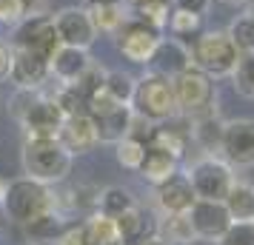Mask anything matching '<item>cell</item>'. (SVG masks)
<instances>
[{"label": "cell", "mask_w": 254, "mask_h": 245, "mask_svg": "<svg viewBox=\"0 0 254 245\" xmlns=\"http://www.w3.org/2000/svg\"><path fill=\"white\" fill-rule=\"evenodd\" d=\"M92 63L94 60H92V54H89V49L63 46V43H60V46L52 51V57H49V69H52V77H55L60 86H74Z\"/></svg>", "instance_id": "cell-16"}, {"label": "cell", "mask_w": 254, "mask_h": 245, "mask_svg": "<svg viewBox=\"0 0 254 245\" xmlns=\"http://www.w3.org/2000/svg\"><path fill=\"white\" fill-rule=\"evenodd\" d=\"M128 3H131V6H134V3H143V0H128Z\"/></svg>", "instance_id": "cell-44"}, {"label": "cell", "mask_w": 254, "mask_h": 245, "mask_svg": "<svg viewBox=\"0 0 254 245\" xmlns=\"http://www.w3.org/2000/svg\"><path fill=\"white\" fill-rule=\"evenodd\" d=\"M220 157L231 168H254V120L237 117L223 123Z\"/></svg>", "instance_id": "cell-7"}, {"label": "cell", "mask_w": 254, "mask_h": 245, "mask_svg": "<svg viewBox=\"0 0 254 245\" xmlns=\"http://www.w3.org/2000/svg\"><path fill=\"white\" fill-rule=\"evenodd\" d=\"M174 83V97H177V108L180 114L194 120V117L211 114L214 111V97H217V89H214V80L208 77L206 71L200 69H186L183 74L172 77Z\"/></svg>", "instance_id": "cell-5"}, {"label": "cell", "mask_w": 254, "mask_h": 245, "mask_svg": "<svg viewBox=\"0 0 254 245\" xmlns=\"http://www.w3.org/2000/svg\"><path fill=\"white\" fill-rule=\"evenodd\" d=\"M226 208H229L234 222H252L254 220V186L252 183H240L234 180L231 191L226 194Z\"/></svg>", "instance_id": "cell-25"}, {"label": "cell", "mask_w": 254, "mask_h": 245, "mask_svg": "<svg viewBox=\"0 0 254 245\" xmlns=\"http://www.w3.org/2000/svg\"><path fill=\"white\" fill-rule=\"evenodd\" d=\"M191 66L200 71H206L211 80H223L231 77V71L240 60V51L231 43L229 32H220V29H206L191 40Z\"/></svg>", "instance_id": "cell-4"}, {"label": "cell", "mask_w": 254, "mask_h": 245, "mask_svg": "<svg viewBox=\"0 0 254 245\" xmlns=\"http://www.w3.org/2000/svg\"><path fill=\"white\" fill-rule=\"evenodd\" d=\"M0 205L14 225H26L49 211H55V188L35 177H17L9 183Z\"/></svg>", "instance_id": "cell-2"}, {"label": "cell", "mask_w": 254, "mask_h": 245, "mask_svg": "<svg viewBox=\"0 0 254 245\" xmlns=\"http://www.w3.org/2000/svg\"><path fill=\"white\" fill-rule=\"evenodd\" d=\"M249 14H252V17H254V3H252V6H249Z\"/></svg>", "instance_id": "cell-43"}, {"label": "cell", "mask_w": 254, "mask_h": 245, "mask_svg": "<svg viewBox=\"0 0 254 245\" xmlns=\"http://www.w3.org/2000/svg\"><path fill=\"white\" fill-rule=\"evenodd\" d=\"M149 69L160 71L166 77H177V74H183L186 69H191V51H189V46H186L183 40H177V37H160Z\"/></svg>", "instance_id": "cell-17"}, {"label": "cell", "mask_w": 254, "mask_h": 245, "mask_svg": "<svg viewBox=\"0 0 254 245\" xmlns=\"http://www.w3.org/2000/svg\"><path fill=\"white\" fill-rule=\"evenodd\" d=\"M134 86H137V77H131L128 71H106L103 77V92L115 100L117 105H131V97H134Z\"/></svg>", "instance_id": "cell-27"}, {"label": "cell", "mask_w": 254, "mask_h": 245, "mask_svg": "<svg viewBox=\"0 0 254 245\" xmlns=\"http://www.w3.org/2000/svg\"><path fill=\"white\" fill-rule=\"evenodd\" d=\"M214 245H254V222H231Z\"/></svg>", "instance_id": "cell-35"}, {"label": "cell", "mask_w": 254, "mask_h": 245, "mask_svg": "<svg viewBox=\"0 0 254 245\" xmlns=\"http://www.w3.org/2000/svg\"><path fill=\"white\" fill-rule=\"evenodd\" d=\"M169 32H172L177 40H194V37L203 32V14L183 12V9H172Z\"/></svg>", "instance_id": "cell-31"}, {"label": "cell", "mask_w": 254, "mask_h": 245, "mask_svg": "<svg viewBox=\"0 0 254 245\" xmlns=\"http://www.w3.org/2000/svg\"><path fill=\"white\" fill-rule=\"evenodd\" d=\"M23 231H26V243L29 245H58L63 240V234L69 231V222H66L63 214L49 211L43 217L26 222Z\"/></svg>", "instance_id": "cell-18"}, {"label": "cell", "mask_w": 254, "mask_h": 245, "mask_svg": "<svg viewBox=\"0 0 254 245\" xmlns=\"http://www.w3.org/2000/svg\"><path fill=\"white\" fill-rule=\"evenodd\" d=\"M137 245H169V243H166V240H163L160 234L154 231V234H146V237H143V240H140Z\"/></svg>", "instance_id": "cell-40"}, {"label": "cell", "mask_w": 254, "mask_h": 245, "mask_svg": "<svg viewBox=\"0 0 254 245\" xmlns=\"http://www.w3.org/2000/svg\"><path fill=\"white\" fill-rule=\"evenodd\" d=\"M63 120L66 117L60 111V105L55 103V97L37 92V97L32 100V105L26 108V114L17 123L26 131V137H58Z\"/></svg>", "instance_id": "cell-10"}, {"label": "cell", "mask_w": 254, "mask_h": 245, "mask_svg": "<svg viewBox=\"0 0 254 245\" xmlns=\"http://www.w3.org/2000/svg\"><path fill=\"white\" fill-rule=\"evenodd\" d=\"M186 174L191 180V188H194L197 199H217V202L226 199V194L231 191L234 180H237L234 168L223 157H217V154H206V157L194 160Z\"/></svg>", "instance_id": "cell-6"}, {"label": "cell", "mask_w": 254, "mask_h": 245, "mask_svg": "<svg viewBox=\"0 0 254 245\" xmlns=\"http://www.w3.org/2000/svg\"><path fill=\"white\" fill-rule=\"evenodd\" d=\"M226 32H229L231 43L237 46L240 54H254V17L249 14V9H246L243 14H237V17L229 23Z\"/></svg>", "instance_id": "cell-30"}, {"label": "cell", "mask_w": 254, "mask_h": 245, "mask_svg": "<svg viewBox=\"0 0 254 245\" xmlns=\"http://www.w3.org/2000/svg\"><path fill=\"white\" fill-rule=\"evenodd\" d=\"M83 245H120V234L112 217H106L100 211H94L89 220L80 225Z\"/></svg>", "instance_id": "cell-22"}, {"label": "cell", "mask_w": 254, "mask_h": 245, "mask_svg": "<svg viewBox=\"0 0 254 245\" xmlns=\"http://www.w3.org/2000/svg\"><path fill=\"white\" fill-rule=\"evenodd\" d=\"M6 188H9V183H6V180H0V199H3V194H6Z\"/></svg>", "instance_id": "cell-42"}, {"label": "cell", "mask_w": 254, "mask_h": 245, "mask_svg": "<svg viewBox=\"0 0 254 245\" xmlns=\"http://www.w3.org/2000/svg\"><path fill=\"white\" fill-rule=\"evenodd\" d=\"M58 140L63 143V148L71 154V157H80V154H89L97 148L100 143V134H97V123L89 111H80V114H71L63 120V126L58 131Z\"/></svg>", "instance_id": "cell-14"}, {"label": "cell", "mask_w": 254, "mask_h": 245, "mask_svg": "<svg viewBox=\"0 0 254 245\" xmlns=\"http://www.w3.org/2000/svg\"><path fill=\"white\" fill-rule=\"evenodd\" d=\"M71 157L58 137H26L20 163L26 177H35L46 186H58L71 174Z\"/></svg>", "instance_id": "cell-1"}, {"label": "cell", "mask_w": 254, "mask_h": 245, "mask_svg": "<svg viewBox=\"0 0 254 245\" xmlns=\"http://www.w3.org/2000/svg\"><path fill=\"white\" fill-rule=\"evenodd\" d=\"M211 3H214V0H172L174 9H183V12H194V14H203V17L208 14Z\"/></svg>", "instance_id": "cell-37"}, {"label": "cell", "mask_w": 254, "mask_h": 245, "mask_svg": "<svg viewBox=\"0 0 254 245\" xmlns=\"http://www.w3.org/2000/svg\"><path fill=\"white\" fill-rule=\"evenodd\" d=\"M52 97H55V103L60 105L63 117H71V114L86 111V97H83L74 86H58V92L52 94Z\"/></svg>", "instance_id": "cell-34"}, {"label": "cell", "mask_w": 254, "mask_h": 245, "mask_svg": "<svg viewBox=\"0 0 254 245\" xmlns=\"http://www.w3.org/2000/svg\"><path fill=\"white\" fill-rule=\"evenodd\" d=\"M154 231L160 234L169 245H191V243H197V234H194V228H191L189 211H186V214H163V220L157 222Z\"/></svg>", "instance_id": "cell-24"}, {"label": "cell", "mask_w": 254, "mask_h": 245, "mask_svg": "<svg viewBox=\"0 0 254 245\" xmlns=\"http://www.w3.org/2000/svg\"><path fill=\"white\" fill-rule=\"evenodd\" d=\"M189 220L197 240H206V243H217L234 222L226 202H217V199H194V205L189 208Z\"/></svg>", "instance_id": "cell-12"}, {"label": "cell", "mask_w": 254, "mask_h": 245, "mask_svg": "<svg viewBox=\"0 0 254 245\" xmlns=\"http://www.w3.org/2000/svg\"><path fill=\"white\" fill-rule=\"evenodd\" d=\"M94 123H97L100 143L115 146V143H120L123 137L131 134V126H134V111H131V105H115L112 111L94 117Z\"/></svg>", "instance_id": "cell-20"}, {"label": "cell", "mask_w": 254, "mask_h": 245, "mask_svg": "<svg viewBox=\"0 0 254 245\" xmlns=\"http://www.w3.org/2000/svg\"><path fill=\"white\" fill-rule=\"evenodd\" d=\"M52 23H55L58 40L63 46L89 49L100 37L92 23V17H89V12H86V6H66V9H60V12L52 14Z\"/></svg>", "instance_id": "cell-9"}, {"label": "cell", "mask_w": 254, "mask_h": 245, "mask_svg": "<svg viewBox=\"0 0 254 245\" xmlns=\"http://www.w3.org/2000/svg\"><path fill=\"white\" fill-rule=\"evenodd\" d=\"M231 86L240 97L254 100V54H240L237 66L231 71Z\"/></svg>", "instance_id": "cell-32"}, {"label": "cell", "mask_w": 254, "mask_h": 245, "mask_svg": "<svg viewBox=\"0 0 254 245\" xmlns=\"http://www.w3.org/2000/svg\"><path fill=\"white\" fill-rule=\"evenodd\" d=\"M220 3H226V6H249L252 0H220Z\"/></svg>", "instance_id": "cell-41"}, {"label": "cell", "mask_w": 254, "mask_h": 245, "mask_svg": "<svg viewBox=\"0 0 254 245\" xmlns=\"http://www.w3.org/2000/svg\"><path fill=\"white\" fill-rule=\"evenodd\" d=\"M117 51L134 63V66H149L151 57H154V49L160 43V32L146 26L137 17H128L126 23L117 29Z\"/></svg>", "instance_id": "cell-8"}, {"label": "cell", "mask_w": 254, "mask_h": 245, "mask_svg": "<svg viewBox=\"0 0 254 245\" xmlns=\"http://www.w3.org/2000/svg\"><path fill=\"white\" fill-rule=\"evenodd\" d=\"M60 46L52 14H37V17H23L20 23L14 26V37H12V49H32L52 57V51Z\"/></svg>", "instance_id": "cell-11"}, {"label": "cell", "mask_w": 254, "mask_h": 245, "mask_svg": "<svg viewBox=\"0 0 254 245\" xmlns=\"http://www.w3.org/2000/svg\"><path fill=\"white\" fill-rule=\"evenodd\" d=\"M20 3H23V17H37L49 9V0H20Z\"/></svg>", "instance_id": "cell-38"}, {"label": "cell", "mask_w": 254, "mask_h": 245, "mask_svg": "<svg viewBox=\"0 0 254 245\" xmlns=\"http://www.w3.org/2000/svg\"><path fill=\"white\" fill-rule=\"evenodd\" d=\"M252 222H254V220H252Z\"/></svg>", "instance_id": "cell-46"}, {"label": "cell", "mask_w": 254, "mask_h": 245, "mask_svg": "<svg viewBox=\"0 0 254 245\" xmlns=\"http://www.w3.org/2000/svg\"><path fill=\"white\" fill-rule=\"evenodd\" d=\"M86 12L92 17L97 35H117V29L128 20L126 9L117 0H89L86 3Z\"/></svg>", "instance_id": "cell-21"}, {"label": "cell", "mask_w": 254, "mask_h": 245, "mask_svg": "<svg viewBox=\"0 0 254 245\" xmlns=\"http://www.w3.org/2000/svg\"><path fill=\"white\" fill-rule=\"evenodd\" d=\"M134 205H137L134 194H131L128 188H123V186H109V188H103V191L97 194V211L106 214V217H112V220H117L123 211L134 208Z\"/></svg>", "instance_id": "cell-26"}, {"label": "cell", "mask_w": 254, "mask_h": 245, "mask_svg": "<svg viewBox=\"0 0 254 245\" xmlns=\"http://www.w3.org/2000/svg\"><path fill=\"white\" fill-rule=\"evenodd\" d=\"M180 171V157H174L172 151H166V148H157V146H146V157H143V163H140L137 174L151 183V186H157L163 180H169L172 174Z\"/></svg>", "instance_id": "cell-19"}, {"label": "cell", "mask_w": 254, "mask_h": 245, "mask_svg": "<svg viewBox=\"0 0 254 245\" xmlns=\"http://www.w3.org/2000/svg\"><path fill=\"white\" fill-rule=\"evenodd\" d=\"M12 71V49L6 43H0V80H6Z\"/></svg>", "instance_id": "cell-39"}, {"label": "cell", "mask_w": 254, "mask_h": 245, "mask_svg": "<svg viewBox=\"0 0 254 245\" xmlns=\"http://www.w3.org/2000/svg\"><path fill=\"white\" fill-rule=\"evenodd\" d=\"M131 111L149 123H166L180 114L177 97H174V83L160 71L149 69L143 77H137L134 97H131Z\"/></svg>", "instance_id": "cell-3"}, {"label": "cell", "mask_w": 254, "mask_h": 245, "mask_svg": "<svg viewBox=\"0 0 254 245\" xmlns=\"http://www.w3.org/2000/svg\"><path fill=\"white\" fill-rule=\"evenodd\" d=\"M115 225H117V234H120V243L123 245H137L146 237V214H143L140 205L123 211L115 220Z\"/></svg>", "instance_id": "cell-28"}, {"label": "cell", "mask_w": 254, "mask_h": 245, "mask_svg": "<svg viewBox=\"0 0 254 245\" xmlns=\"http://www.w3.org/2000/svg\"><path fill=\"white\" fill-rule=\"evenodd\" d=\"M194 188H191V180L189 174L177 171L169 180H163L154 186V202L160 205L163 214H186V211L194 205Z\"/></svg>", "instance_id": "cell-15"}, {"label": "cell", "mask_w": 254, "mask_h": 245, "mask_svg": "<svg viewBox=\"0 0 254 245\" xmlns=\"http://www.w3.org/2000/svg\"><path fill=\"white\" fill-rule=\"evenodd\" d=\"M115 154H117V163L128 168V171H137L143 157H146V143L137 140V137H123L120 143H115Z\"/></svg>", "instance_id": "cell-33"}, {"label": "cell", "mask_w": 254, "mask_h": 245, "mask_svg": "<svg viewBox=\"0 0 254 245\" xmlns=\"http://www.w3.org/2000/svg\"><path fill=\"white\" fill-rule=\"evenodd\" d=\"M52 77L49 69V57L32 49H12V71H9V80L17 89H35L40 92Z\"/></svg>", "instance_id": "cell-13"}, {"label": "cell", "mask_w": 254, "mask_h": 245, "mask_svg": "<svg viewBox=\"0 0 254 245\" xmlns=\"http://www.w3.org/2000/svg\"><path fill=\"white\" fill-rule=\"evenodd\" d=\"M191 140L203 148L206 154L220 151V140H223V120H217V114H203L191 120Z\"/></svg>", "instance_id": "cell-23"}, {"label": "cell", "mask_w": 254, "mask_h": 245, "mask_svg": "<svg viewBox=\"0 0 254 245\" xmlns=\"http://www.w3.org/2000/svg\"><path fill=\"white\" fill-rule=\"evenodd\" d=\"M120 245H123V243H120Z\"/></svg>", "instance_id": "cell-45"}, {"label": "cell", "mask_w": 254, "mask_h": 245, "mask_svg": "<svg viewBox=\"0 0 254 245\" xmlns=\"http://www.w3.org/2000/svg\"><path fill=\"white\" fill-rule=\"evenodd\" d=\"M23 20V3L20 0H0V23L17 26Z\"/></svg>", "instance_id": "cell-36"}, {"label": "cell", "mask_w": 254, "mask_h": 245, "mask_svg": "<svg viewBox=\"0 0 254 245\" xmlns=\"http://www.w3.org/2000/svg\"><path fill=\"white\" fill-rule=\"evenodd\" d=\"M172 0H143V3H134V17L137 20H143L146 26H151V29H166L169 26V17H172Z\"/></svg>", "instance_id": "cell-29"}]
</instances>
